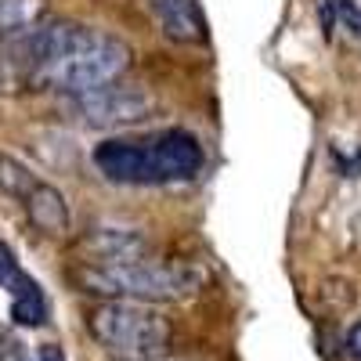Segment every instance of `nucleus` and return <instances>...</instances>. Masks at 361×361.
I'll use <instances>...</instances> for the list:
<instances>
[{"instance_id":"1","label":"nucleus","mask_w":361,"mask_h":361,"mask_svg":"<svg viewBox=\"0 0 361 361\" xmlns=\"http://www.w3.org/2000/svg\"><path fill=\"white\" fill-rule=\"evenodd\" d=\"M206 152L188 130H156L137 137H109L94 148V166L112 185H177L192 180Z\"/></svg>"},{"instance_id":"2","label":"nucleus","mask_w":361,"mask_h":361,"mask_svg":"<svg viewBox=\"0 0 361 361\" xmlns=\"http://www.w3.org/2000/svg\"><path fill=\"white\" fill-rule=\"evenodd\" d=\"M73 282L83 293H94L105 300H137V304H166V300H188L199 293L202 275L188 264H163V260H112L90 264L83 260L73 267Z\"/></svg>"},{"instance_id":"3","label":"nucleus","mask_w":361,"mask_h":361,"mask_svg":"<svg viewBox=\"0 0 361 361\" xmlns=\"http://www.w3.org/2000/svg\"><path fill=\"white\" fill-rule=\"evenodd\" d=\"M87 333L119 361H159L173 343L166 314L137 300H105L87 314Z\"/></svg>"},{"instance_id":"4","label":"nucleus","mask_w":361,"mask_h":361,"mask_svg":"<svg viewBox=\"0 0 361 361\" xmlns=\"http://www.w3.org/2000/svg\"><path fill=\"white\" fill-rule=\"evenodd\" d=\"M127 66H130V47L123 40L80 25L69 47L40 76V87L66 90V94H83V90H94V87L119 80L127 73Z\"/></svg>"},{"instance_id":"5","label":"nucleus","mask_w":361,"mask_h":361,"mask_svg":"<svg viewBox=\"0 0 361 361\" xmlns=\"http://www.w3.org/2000/svg\"><path fill=\"white\" fill-rule=\"evenodd\" d=\"M73 109L90 127H134L156 112V98L134 83H105L94 90L73 94Z\"/></svg>"},{"instance_id":"6","label":"nucleus","mask_w":361,"mask_h":361,"mask_svg":"<svg viewBox=\"0 0 361 361\" xmlns=\"http://www.w3.org/2000/svg\"><path fill=\"white\" fill-rule=\"evenodd\" d=\"M159 29L177 44H206L209 29L199 0H148Z\"/></svg>"},{"instance_id":"7","label":"nucleus","mask_w":361,"mask_h":361,"mask_svg":"<svg viewBox=\"0 0 361 361\" xmlns=\"http://www.w3.org/2000/svg\"><path fill=\"white\" fill-rule=\"evenodd\" d=\"M80 250H87L90 264H112V260H134V257H148V243L145 235L130 231V228H94Z\"/></svg>"},{"instance_id":"8","label":"nucleus","mask_w":361,"mask_h":361,"mask_svg":"<svg viewBox=\"0 0 361 361\" xmlns=\"http://www.w3.org/2000/svg\"><path fill=\"white\" fill-rule=\"evenodd\" d=\"M29 221H33L44 235H66L69 231V206H66V195L58 192L54 185L40 180V185L22 199Z\"/></svg>"},{"instance_id":"9","label":"nucleus","mask_w":361,"mask_h":361,"mask_svg":"<svg viewBox=\"0 0 361 361\" xmlns=\"http://www.w3.org/2000/svg\"><path fill=\"white\" fill-rule=\"evenodd\" d=\"M11 318L18 325H29V329H37V325L47 322V296H44V289L33 279H25L11 293Z\"/></svg>"},{"instance_id":"10","label":"nucleus","mask_w":361,"mask_h":361,"mask_svg":"<svg viewBox=\"0 0 361 361\" xmlns=\"http://www.w3.org/2000/svg\"><path fill=\"white\" fill-rule=\"evenodd\" d=\"M40 185V177L22 166L15 156H4L0 152V195H8V199H25L29 192H33Z\"/></svg>"},{"instance_id":"11","label":"nucleus","mask_w":361,"mask_h":361,"mask_svg":"<svg viewBox=\"0 0 361 361\" xmlns=\"http://www.w3.org/2000/svg\"><path fill=\"white\" fill-rule=\"evenodd\" d=\"M40 0H0V37H15L22 29L37 25Z\"/></svg>"},{"instance_id":"12","label":"nucleus","mask_w":361,"mask_h":361,"mask_svg":"<svg viewBox=\"0 0 361 361\" xmlns=\"http://www.w3.org/2000/svg\"><path fill=\"white\" fill-rule=\"evenodd\" d=\"M29 275L22 271V264H18V257H15V250L8 246V243H0V289H4L8 296L25 282Z\"/></svg>"},{"instance_id":"13","label":"nucleus","mask_w":361,"mask_h":361,"mask_svg":"<svg viewBox=\"0 0 361 361\" xmlns=\"http://www.w3.org/2000/svg\"><path fill=\"white\" fill-rule=\"evenodd\" d=\"M343 347H347V354H350V357H357V361H361V322H354V325L347 329Z\"/></svg>"},{"instance_id":"14","label":"nucleus","mask_w":361,"mask_h":361,"mask_svg":"<svg viewBox=\"0 0 361 361\" xmlns=\"http://www.w3.org/2000/svg\"><path fill=\"white\" fill-rule=\"evenodd\" d=\"M37 361H66V354H62V347L44 343V347H40V354H37Z\"/></svg>"},{"instance_id":"15","label":"nucleus","mask_w":361,"mask_h":361,"mask_svg":"<svg viewBox=\"0 0 361 361\" xmlns=\"http://www.w3.org/2000/svg\"><path fill=\"white\" fill-rule=\"evenodd\" d=\"M18 361H33V357H18Z\"/></svg>"},{"instance_id":"16","label":"nucleus","mask_w":361,"mask_h":361,"mask_svg":"<svg viewBox=\"0 0 361 361\" xmlns=\"http://www.w3.org/2000/svg\"><path fill=\"white\" fill-rule=\"evenodd\" d=\"M159 361H163V357H159Z\"/></svg>"}]
</instances>
